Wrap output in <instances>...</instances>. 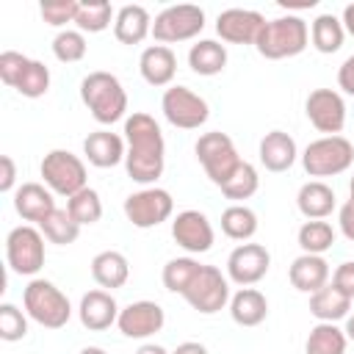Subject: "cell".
Returning a JSON list of instances; mask_svg holds the SVG:
<instances>
[{
    "label": "cell",
    "instance_id": "cell-24",
    "mask_svg": "<svg viewBox=\"0 0 354 354\" xmlns=\"http://www.w3.org/2000/svg\"><path fill=\"white\" fill-rule=\"evenodd\" d=\"M152 33V17L144 6H122L113 19V36L122 44H141Z\"/></svg>",
    "mask_w": 354,
    "mask_h": 354
},
{
    "label": "cell",
    "instance_id": "cell-18",
    "mask_svg": "<svg viewBox=\"0 0 354 354\" xmlns=\"http://www.w3.org/2000/svg\"><path fill=\"white\" fill-rule=\"evenodd\" d=\"M119 304L113 299L111 290H88L83 293L80 299V307H77V315H80V324L88 329V332H102L108 329L111 324L119 321Z\"/></svg>",
    "mask_w": 354,
    "mask_h": 354
},
{
    "label": "cell",
    "instance_id": "cell-4",
    "mask_svg": "<svg viewBox=\"0 0 354 354\" xmlns=\"http://www.w3.org/2000/svg\"><path fill=\"white\" fill-rule=\"evenodd\" d=\"M22 307L44 329H61L72 318V304L61 288L50 279H30L22 290Z\"/></svg>",
    "mask_w": 354,
    "mask_h": 354
},
{
    "label": "cell",
    "instance_id": "cell-52",
    "mask_svg": "<svg viewBox=\"0 0 354 354\" xmlns=\"http://www.w3.org/2000/svg\"><path fill=\"white\" fill-rule=\"evenodd\" d=\"M80 354H108V351L100 346H86V348H80Z\"/></svg>",
    "mask_w": 354,
    "mask_h": 354
},
{
    "label": "cell",
    "instance_id": "cell-48",
    "mask_svg": "<svg viewBox=\"0 0 354 354\" xmlns=\"http://www.w3.org/2000/svg\"><path fill=\"white\" fill-rule=\"evenodd\" d=\"M171 354H207V348H205L202 343H196V340H185V343H180Z\"/></svg>",
    "mask_w": 354,
    "mask_h": 354
},
{
    "label": "cell",
    "instance_id": "cell-17",
    "mask_svg": "<svg viewBox=\"0 0 354 354\" xmlns=\"http://www.w3.org/2000/svg\"><path fill=\"white\" fill-rule=\"evenodd\" d=\"M266 25V17L252 8H227L216 19V33L227 44H254L260 30Z\"/></svg>",
    "mask_w": 354,
    "mask_h": 354
},
{
    "label": "cell",
    "instance_id": "cell-46",
    "mask_svg": "<svg viewBox=\"0 0 354 354\" xmlns=\"http://www.w3.org/2000/svg\"><path fill=\"white\" fill-rule=\"evenodd\" d=\"M337 86L354 97V55H348L337 69Z\"/></svg>",
    "mask_w": 354,
    "mask_h": 354
},
{
    "label": "cell",
    "instance_id": "cell-10",
    "mask_svg": "<svg viewBox=\"0 0 354 354\" xmlns=\"http://www.w3.org/2000/svg\"><path fill=\"white\" fill-rule=\"evenodd\" d=\"M183 299L202 315H213L230 304V279L216 266H202L191 285L185 288Z\"/></svg>",
    "mask_w": 354,
    "mask_h": 354
},
{
    "label": "cell",
    "instance_id": "cell-28",
    "mask_svg": "<svg viewBox=\"0 0 354 354\" xmlns=\"http://www.w3.org/2000/svg\"><path fill=\"white\" fill-rule=\"evenodd\" d=\"M348 310H351V296H346L335 285H324L321 290H315L310 296V313L324 324L348 318Z\"/></svg>",
    "mask_w": 354,
    "mask_h": 354
},
{
    "label": "cell",
    "instance_id": "cell-37",
    "mask_svg": "<svg viewBox=\"0 0 354 354\" xmlns=\"http://www.w3.org/2000/svg\"><path fill=\"white\" fill-rule=\"evenodd\" d=\"M111 19H116L111 3H105V0H88V3H80V11H77L75 25H77L80 33H102L111 25Z\"/></svg>",
    "mask_w": 354,
    "mask_h": 354
},
{
    "label": "cell",
    "instance_id": "cell-5",
    "mask_svg": "<svg viewBox=\"0 0 354 354\" xmlns=\"http://www.w3.org/2000/svg\"><path fill=\"white\" fill-rule=\"evenodd\" d=\"M354 163V144L346 136H324L304 147L301 166L310 177H337Z\"/></svg>",
    "mask_w": 354,
    "mask_h": 354
},
{
    "label": "cell",
    "instance_id": "cell-22",
    "mask_svg": "<svg viewBox=\"0 0 354 354\" xmlns=\"http://www.w3.org/2000/svg\"><path fill=\"white\" fill-rule=\"evenodd\" d=\"M288 279L296 290L313 296L315 290L329 285V263L324 260V254H299L288 268Z\"/></svg>",
    "mask_w": 354,
    "mask_h": 354
},
{
    "label": "cell",
    "instance_id": "cell-27",
    "mask_svg": "<svg viewBox=\"0 0 354 354\" xmlns=\"http://www.w3.org/2000/svg\"><path fill=\"white\" fill-rule=\"evenodd\" d=\"M230 315L238 326H260L268 315V299L257 288H241L230 299Z\"/></svg>",
    "mask_w": 354,
    "mask_h": 354
},
{
    "label": "cell",
    "instance_id": "cell-32",
    "mask_svg": "<svg viewBox=\"0 0 354 354\" xmlns=\"http://www.w3.org/2000/svg\"><path fill=\"white\" fill-rule=\"evenodd\" d=\"M221 232L232 241H249L257 232V213L246 205H230L221 213Z\"/></svg>",
    "mask_w": 354,
    "mask_h": 354
},
{
    "label": "cell",
    "instance_id": "cell-12",
    "mask_svg": "<svg viewBox=\"0 0 354 354\" xmlns=\"http://www.w3.org/2000/svg\"><path fill=\"white\" fill-rule=\"evenodd\" d=\"M171 213H174V199H171V194L166 188H158V185L141 188V191H136V194H130L124 199V216L138 230L158 227Z\"/></svg>",
    "mask_w": 354,
    "mask_h": 354
},
{
    "label": "cell",
    "instance_id": "cell-7",
    "mask_svg": "<svg viewBox=\"0 0 354 354\" xmlns=\"http://www.w3.org/2000/svg\"><path fill=\"white\" fill-rule=\"evenodd\" d=\"M41 177H44V185L58 194V196H75L77 191L86 188V163L72 155L69 149H50L44 158H41V166H39Z\"/></svg>",
    "mask_w": 354,
    "mask_h": 354
},
{
    "label": "cell",
    "instance_id": "cell-34",
    "mask_svg": "<svg viewBox=\"0 0 354 354\" xmlns=\"http://www.w3.org/2000/svg\"><path fill=\"white\" fill-rule=\"evenodd\" d=\"M39 230H41V235H44L50 243H58V246H69V243H75L77 235H80V224L66 213V207H64V210L55 207V210L39 224Z\"/></svg>",
    "mask_w": 354,
    "mask_h": 354
},
{
    "label": "cell",
    "instance_id": "cell-38",
    "mask_svg": "<svg viewBox=\"0 0 354 354\" xmlns=\"http://www.w3.org/2000/svg\"><path fill=\"white\" fill-rule=\"evenodd\" d=\"M257 188H260V177H257V169L252 166V163H241L235 171H232V177L221 185V194L227 196V199H235V205L241 202V199H249V196H254L257 194Z\"/></svg>",
    "mask_w": 354,
    "mask_h": 354
},
{
    "label": "cell",
    "instance_id": "cell-20",
    "mask_svg": "<svg viewBox=\"0 0 354 354\" xmlns=\"http://www.w3.org/2000/svg\"><path fill=\"white\" fill-rule=\"evenodd\" d=\"M138 72L155 88L169 86L174 80V75H177V55H174V50L166 47V44H149V47H144V53L138 58Z\"/></svg>",
    "mask_w": 354,
    "mask_h": 354
},
{
    "label": "cell",
    "instance_id": "cell-6",
    "mask_svg": "<svg viewBox=\"0 0 354 354\" xmlns=\"http://www.w3.org/2000/svg\"><path fill=\"white\" fill-rule=\"evenodd\" d=\"M194 152H196V160L202 163L205 174L210 177V183L218 185V188L243 163L241 155H238V149H235V144H232V138L227 133H221V130L202 133L199 141H196V147H194Z\"/></svg>",
    "mask_w": 354,
    "mask_h": 354
},
{
    "label": "cell",
    "instance_id": "cell-14",
    "mask_svg": "<svg viewBox=\"0 0 354 354\" xmlns=\"http://www.w3.org/2000/svg\"><path fill=\"white\" fill-rule=\"evenodd\" d=\"M307 119L318 133L326 136H340V130L346 127V102L335 88H315L310 91L307 102H304Z\"/></svg>",
    "mask_w": 354,
    "mask_h": 354
},
{
    "label": "cell",
    "instance_id": "cell-36",
    "mask_svg": "<svg viewBox=\"0 0 354 354\" xmlns=\"http://www.w3.org/2000/svg\"><path fill=\"white\" fill-rule=\"evenodd\" d=\"M199 268H202V263L194 260V257H174V260H169V263L163 266V274H160L163 288L171 290V293H180V296H183L185 288L191 285V279L196 277Z\"/></svg>",
    "mask_w": 354,
    "mask_h": 354
},
{
    "label": "cell",
    "instance_id": "cell-41",
    "mask_svg": "<svg viewBox=\"0 0 354 354\" xmlns=\"http://www.w3.org/2000/svg\"><path fill=\"white\" fill-rule=\"evenodd\" d=\"M25 335H28V318H25V313L17 304L3 301L0 304V337L6 343H17Z\"/></svg>",
    "mask_w": 354,
    "mask_h": 354
},
{
    "label": "cell",
    "instance_id": "cell-19",
    "mask_svg": "<svg viewBox=\"0 0 354 354\" xmlns=\"http://www.w3.org/2000/svg\"><path fill=\"white\" fill-rule=\"evenodd\" d=\"M83 155L91 166L97 169H113L124 160L127 155V147H124V138L119 133H111V130H94L86 136L83 141Z\"/></svg>",
    "mask_w": 354,
    "mask_h": 354
},
{
    "label": "cell",
    "instance_id": "cell-31",
    "mask_svg": "<svg viewBox=\"0 0 354 354\" xmlns=\"http://www.w3.org/2000/svg\"><path fill=\"white\" fill-rule=\"evenodd\" d=\"M346 332L337 324H324L318 321L304 343V354H346Z\"/></svg>",
    "mask_w": 354,
    "mask_h": 354
},
{
    "label": "cell",
    "instance_id": "cell-25",
    "mask_svg": "<svg viewBox=\"0 0 354 354\" xmlns=\"http://www.w3.org/2000/svg\"><path fill=\"white\" fill-rule=\"evenodd\" d=\"M91 277H94V282L100 288L116 290V288H122L130 279V263H127V257L122 252L105 249V252L94 254V260H91Z\"/></svg>",
    "mask_w": 354,
    "mask_h": 354
},
{
    "label": "cell",
    "instance_id": "cell-35",
    "mask_svg": "<svg viewBox=\"0 0 354 354\" xmlns=\"http://www.w3.org/2000/svg\"><path fill=\"white\" fill-rule=\"evenodd\" d=\"M66 213H69L80 227L97 224V221L102 218V199H100V194H97L94 188L86 185L83 191H77L75 196L66 199Z\"/></svg>",
    "mask_w": 354,
    "mask_h": 354
},
{
    "label": "cell",
    "instance_id": "cell-15",
    "mask_svg": "<svg viewBox=\"0 0 354 354\" xmlns=\"http://www.w3.org/2000/svg\"><path fill=\"white\" fill-rule=\"evenodd\" d=\"M171 238L188 254H205V252L213 249L216 232H213V224L207 221L205 213H199V210H183L171 221Z\"/></svg>",
    "mask_w": 354,
    "mask_h": 354
},
{
    "label": "cell",
    "instance_id": "cell-1",
    "mask_svg": "<svg viewBox=\"0 0 354 354\" xmlns=\"http://www.w3.org/2000/svg\"><path fill=\"white\" fill-rule=\"evenodd\" d=\"M124 141H127V155H124L127 177L149 188L166 169V141L160 124L155 122V116L144 111H133L124 119Z\"/></svg>",
    "mask_w": 354,
    "mask_h": 354
},
{
    "label": "cell",
    "instance_id": "cell-44",
    "mask_svg": "<svg viewBox=\"0 0 354 354\" xmlns=\"http://www.w3.org/2000/svg\"><path fill=\"white\" fill-rule=\"evenodd\" d=\"M332 285H335L337 290H343L346 296L354 299V260H346V263H340V266L335 268Z\"/></svg>",
    "mask_w": 354,
    "mask_h": 354
},
{
    "label": "cell",
    "instance_id": "cell-21",
    "mask_svg": "<svg viewBox=\"0 0 354 354\" xmlns=\"http://www.w3.org/2000/svg\"><path fill=\"white\" fill-rule=\"evenodd\" d=\"M257 155H260V163H263L268 171L279 174V171H288V169L296 163L299 149H296L293 136H288L285 130H271V133H266V136L260 138Z\"/></svg>",
    "mask_w": 354,
    "mask_h": 354
},
{
    "label": "cell",
    "instance_id": "cell-45",
    "mask_svg": "<svg viewBox=\"0 0 354 354\" xmlns=\"http://www.w3.org/2000/svg\"><path fill=\"white\" fill-rule=\"evenodd\" d=\"M14 183H17L14 158H11V155H0V191H3V194L14 191Z\"/></svg>",
    "mask_w": 354,
    "mask_h": 354
},
{
    "label": "cell",
    "instance_id": "cell-50",
    "mask_svg": "<svg viewBox=\"0 0 354 354\" xmlns=\"http://www.w3.org/2000/svg\"><path fill=\"white\" fill-rule=\"evenodd\" d=\"M136 354H169V351L163 346H158V343H144V346H138Z\"/></svg>",
    "mask_w": 354,
    "mask_h": 354
},
{
    "label": "cell",
    "instance_id": "cell-9",
    "mask_svg": "<svg viewBox=\"0 0 354 354\" xmlns=\"http://www.w3.org/2000/svg\"><path fill=\"white\" fill-rule=\"evenodd\" d=\"M205 28V11L194 3H180V6H166L155 19H152V36L160 44H177L199 36Z\"/></svg>",
    "mask_w": 354,
    "mask_h": 354
},
{
    "label": "cell",
    "instance_id": "cell-16",
    "mask_svg": "<svg viewBox=\"0 0 354 354\" xmlns=\"http://www.w3.org/2000/svg\"><path fill=\"white\" fill-rule=\"evenodd\" d=\"M166 324V313L158 301H149V299H141V301H130L122 313H119V332L124 337H136V340H144V337H152L163 329Z\"/></svg>",
    "mask_w": 354,
    "mask_h": 354
},
{
    "label": "cell",
    "instance_id": "cell-33",
    "mask_svg": "<svg viewBox=\"0 0 354 354\" xmlns=\"http://www.w3.org/2000/svg\"><path fill=\"white\" fill-rule=\"evenodd\" d=\"M299 246H301V254H324L332 249L335 243V230L329 221L324 218H313V221H304L299 227V235H296Z\"/></svg>",
    "mask_w": 354,
    "mask_h": 354
},
{
    "label": "cell",
    "instance_id": "cell-2",
    "mask_svg": "<svg viewBox=\"0 0 354 354\" xmlns=\"http://www.w3.org/2000/svg\"><path fill=\"white\" fill-rule=\"evenodd\" d=\"M80 100L100 124H113L127 113V91L111 72H88L80 80Z\"/></svg>",
    "mask_w": 354,
    "mask_h": 354
},
{
    "label": "cell",
    "instance_id": "cell-11",
    "mask_svg": "<svg viewBox=\"0 0 354 354\" xmlns=\"http://www.w3.org/2000/svg\"><path fill=\"white\" fill-rule=\"evenodd\" d=\"M160 111H163L166 122L174 124V127H180V130H196L210 116L207 100L199 97L196 91H191L188 86H169L163 91Z\"/></svg>",
    "mask_w": 354,
    "mask_h": 354
},
{
    "label": "cell",
    "instance_id": "cell-3",
    "mask_svg": "<svg viewBox=\"0 0 354 354\" xmlns=\"http://www.w3.org/2000/svg\"><path fill=\"white\" fill-rule=\"evenodd\" d=\"M310 41V28L301 17H277L268 19L254 41L257 53L268 61H282V58H293L299 53H304Z\"/></svg>",
    "mask_w": 354,
    "mask_h": 354
},
{
    "label": "cell",
    "instance_id": "cell-8",
    "mask_svg": "<svg viewBox=\"0 0 354 354\" xmlns=\"http://www.w3.org/2000/svg\"><path fill=\"white\" fill-rule=\"evenodd\" d=\"M6 263L19 277H36L44 266V235L30 224H19L6 235Z\"/></svg>",
    "mask_w": 354,
    "mask_h": 354
},
{
    "label": "cell",
    "instance_id": "cell-26",
    "mask_svg": "<svg viewBox=\"0 0 354 354\" xmlns=\"http://www.w3.org/2000/svg\"><path fill=\"white\" fill-rule=\"evenodd\" d=\"M296 207L299 213L313 221V218H326L335 210V191L324 180H310L299 188L296 194Z\"/></svg>",
    "mask_w": 354,
    "mask_h": 354
},
{
    "label": "cell",
    "instance_id": "cell-39",
    "mask_svg": "<svg viewBox=\"0 0 354 354\" xmlns=\"http://www.w3.org/2000/svg\"><path fill=\"white\" fill-rule=\"evenodd\" d=\"M14 88H17L22 97H28V100L44 97L47 88H50V69H47L41 61L28 58V64H25V69H22V75H19V80H17Z\"/></svg>",
    "mask_w": 354,
    "mask_h": 354
},
{
    "label": "cell",
    "instance_id": "cell-43",
    "mask_svg": "<svg viewBox=\"0 0 354 354\" xmlns=\"http://www.w3.org/2000/svg\"><path fill=\"white\" fill-rule=\"evenodd\" d=\"M25 64H28V55H22L17 50L0 53V80L14 88L17 80H19V75H22V69H25Z\"/></svg>",
    "mask_w": 354,
    "mask_h": 354
},
{
    "label": "cell",
    "instance_id": "cell-53",
    "mask_svg": "<svg viewBox=\"0 0 354 354\" xmlns=\"http://www.w3.org/2000/svg\"><path fill=\"white\" fill-rule=\"evenodd\" d=\"M348 194H351V199H354V174H351V180H348Z\"/></svg>",
    "mask_w": 354,
    "mask_h": 354
},
{
    "label": "cell",
    "instance_id": "cell-30",
    "mask_svg": "<svg viewBox=\"0 0 354 354\" xmlns=\"http://www.w3.org/2000/svg\"><path fill=\"white\" fill-rule=\"evenodd\" d=\"M310 39H313V47L324 55H332L343 47V39H346V28L343 22L335 17V14H318L310 25Z\"/></svg>",
    "mask_w": 354,
    "mask_h": 354
},
{
    "label": "cell",
    "instance_id": "cell-23",
    "mask_svg": "<svg viewBox=\"0 0 354 354\" xmlns=\"http://www.w3.org/2000/svg\"><path fill=\"white\" fill-rule=\"evenodd\" d=\"M14 210H17L25 221L41 224V221L55 210L53 191L44 188L41 183H22V185L14 191Z\"/></svg>",
    "mask_w": 354,
    "mask_h": 354
},
{
    "label": "cell",
    "instance_id": "cell-40",
    "mask_svg": "<svg viewBox=\"0 0 354 354\" xmlns=\"http://www.w3.org/2000/svg\"><path fill=\"white\" fill-rule=\"evenodd\" d=\"M86 50H88V44H86V36L80 30H61L53 39V55L61 64H77V61H83Z\"/></svg>",
    "mask_w": 354,
    "mask_h": 354
},
{
    "label": "cell",
    "instance_id": "cell-13",
    "mask_svg": "<svg viewBox=\"0 0 354 354\" xmlns=\"http://www.w3.org/2000/svg\"><path fill=\"white\" fill-rule=\"evenodd\" d=\"M271 268V254L263 243H238L227 257V279L252 288L257 285Z\"/></svg>",
    "mask_w": 354,
    "mask_h": 354
},
{
    "label": "cell",
    "instance_id": "cell-42",
    "mask_svg": "<svg viewBox=\"0 0 354 354\" xmlns=\"http://www.w3.org/2000/svg\"><path fill=\"white\" fill-rule=\"evenodd\" d=\"M41 19L53 28H64L66 22H75L77 19V11H80V3L77 0H47L41 3Z\"/></svg>",
    "mask_w": 354,
    "mask_h": 354
},
{
    "label": "cell",
    "instance_id": "cell-47",
    "mask_svg": "<svg viewBox=\"0 0 354 354\" xmlns=\"http://www.w3.org/2000/svg\"><path fill=\"white\" fill-rule=\"evenodd\" d=\"M337 224H340V232H343L348 241H354V199H348V202L340 207Z\"/></svg>",
    "mask_w": 354,
    "mask_h": 354
},
{
    "label": "cell",
    "instance_id": "cell-51",
    "mask_svg": "<svg viewBox=\"0 0 354 354\" xmlns=\"http://www.w3.org/2000/svg\"><path fill=\"white\" fill-rule=\"evenodd\" d=\"M343 332H346V337H348V340H354V315H348V318H346Z\"/></svg>",
    "mask_w": 354,
    "mask_h": 354
},
{
    "label": "cell",
    "instance_id": "cell-29",
    "mask_svg": "<svg viewBox=\"0 0 354 354\" xmlns=\"http://www.w3.org/2000/svg\"><path fill=\"white\" fill-rule=\"evenodd\" d=\"M188 66H191V72H196L202 77H213V75L224 72V66H227V47L213 39H199L188 50Z\"/></svg>",
    "mask_w": 354,
    "mask_h": 354
},
{
    "label": "cell",
    "instance_id": "cell-49",
    "mask_svg": "<svg viewBox=\"0 0 354 354\" xmlns=\"http://www.w3.org/2000/svg\"><path fill=\"white\" fill-rule=\"evenodd\" d=\"M340 22H343L346 33H351V36H354V3H348V6L343 8V17H340Z\"/></svg>",
    "mask_w": 354,
    "mask_h": 354
}]
</instances>
